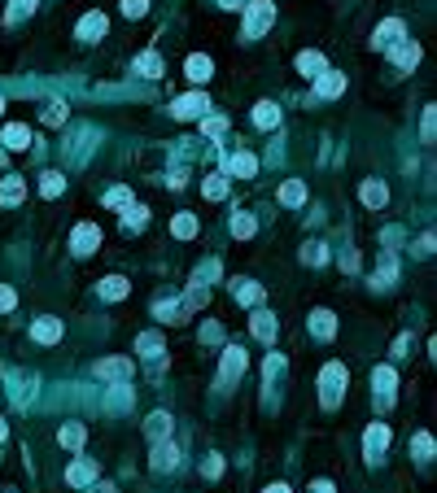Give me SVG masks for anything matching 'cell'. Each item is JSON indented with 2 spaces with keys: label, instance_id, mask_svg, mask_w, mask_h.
<instances>
[{
  "label": "cell",
  "instance_id": "obj_44",
  "mask_svg": "<svg viewBox=\"0 0 437 493\" xmlns=\"http://www.w3.org/2000/svg\"><path fill=\"white\" fill-rule=\"evenodd\" d=\"M40 118H44L48 127H57V123H66V105H48V109L40 114Z\"/></svg>",
  "mask_w": 437,
  "mask_h": 493
},
{
  "label": "cell",
  "instance_id": "obj_11",
  "mask_svg": "<svg viewBox=\"0 0 437 493\" xmlns=\"http://www.w3.org/2000/svg\"><path fill=\"white\" fill-rule=\"evenodd\" d=\"M346 92V75H337V70H323L315 79V96H342Z\"/></svg>",
  "mask_w": 437,
  "mask_h": 493
},
{
  "label": "cell",
  "instance_id": "obj_24",
  "mask_svg": "<svg viewBox=\"0 0 437 493\" xmlns=\"http://www.w3.org/2000/svg\"><path fill=\"white\" fill-rule=\"evenodd\" d=\"M228 171H232V175H240V179H254L258 162H254V153H232V157H228Z\"/></svg>",
  "mask_w": 437,
  "mask_h": 493
},
{
  "label": "cell",
  "instance_id": "obj_4",
  "mask_svg": "<svg viewBox=\"0 0 437 493\" xmlns=\"http://www.w3.org/2000/svg\"><path fill=\"white\" fill-rule=\"evenodd\" d=\"M96 375H101V380H114V384H127L132 380V358H101V363H96Z\"/></svg>",
  "mask_w": 437,
  "mask_h": 493
},
{
  "label": "cell",
  "instance_id": "obj_18",
  "mask_svg": "<svg viewBox=\"0 0 437 493\" xmlns=\"http://www.w3.org/2000/svg\"><path fill=\"white\" fill-rule=\"evenodd\" d=\"M105 13H88V18L84 22H79V40H101L105 36Z\"/></svg>",
  "mask_w": 437,
  "mask_h": 493
},
{
  "label": "cell",
  "instance_id": "obj_33",
  "mask_svg": "<svg viewBox=\"0 0 437 493\" xmlns=\"http://www.w3.org/2000/svg\"><path fill=\"white\" fill-rule=\"evenodd\" d=\"M144 223H149V214H144V205H127V210H123V227H132V232H140Z\"/></svg>",
  "mask_w": 437,
  "mask_h": 493
},
{
  "label": "cell",
  "instance_id": "obj_16",
  "mask_svg": "<svg viewBox=\"0 0 437 493\" xmlns=\"http://www.w3.org/2000/svg\"><path fill=\"white\" fill-rule=\"evenodd\" d=\"M359 192H363V205H371V210H381L385 201H390V188H385L381 179H367V184H363Z\"/></svg>",
  "mask_w": 437,
  "mask_h": 493
},
{
  "label": "cell",
  "instance_id": "obj_43",
  "mask_svg": "<svg viewBox=\"0 0 437 493\" xmlns=\"http://www.w3.org/2000/svg\"><path fill=\"white\" fill-rule=\"evenodd\" d=\"M123 13L127 18H144V13H149V0H123Z\"/></svg>",
  "mask_w": 437,
  "mask_h": 493
},
{
  "label": "cell",
  "instance_id": "obj_29",
  "mask_svg": "<svg viewBox=\"0 0 437 493\" xmlns=\"http://www.w3.org/2000/svg\"><path fill=\"white\" fill-rule=\"evenodd\" d=\"M136 350H140L144 358H158V354H162V336H158V332H140V336H136Z\"/></svg>",
  "mask_w": 437,
  "mask_h": 493
},
{
  "label": "cell",
  "instance_id": "obj_21",
  "mask_svg": "<svg viewBox=\"0 0 437 493\" xmlns=\"http://www.w3.org/2000/svg\"><path fill=\"white\" fill-rule=\"evenodd\" d=\"M5 149H18V153L31 149V131H26L22 123H9V127H5Z\"/></svg>",
  "mask_w": 437,
  "mask_h": 493
},
{
  "label": "cell",
  "instance_id": "obj_3",
  "mask_svg": "<svg viewBox=\"0 0 437 493\" xmlns=\"http://www.w3.org/2000/svg\"><path fill=\"white\" fill-rule=\"evenodd\" d=\"M210 109V101L201 92H188V96H180V101L171 105V118H180V123H188V118H201V114Z\"/></svg>",
  "mask_w": 437,
  "mask_h": 493
},
{
  "label": "cell",
  "instance_id": "obj_30",
  "mask_svg": "<svg viewBox=\"0 0 437 493\" xmlns=\"http://www.w3.org/2000/svg\"><path fill=\"white\" fill-rule=\"evenodd\" d=\"M298 70L311 75V79H319V75H323V57H319V53H298Z\"/></svg>",
  "mask_w": 437,
  "mask_h": 493
},
{
  "label": "cell",
  "instance_id": "obj_47",
  "mask_svg": "<svg viewBox=\"0 0 437 493\" xmlns=\"http://www.w3.org/2000/svg\"><path fill=\"white\" fill-rule=\"evenodd\" d=\"M201 131H206V136H223V131H228V123H223V118H206Z\"/></svg>",
  "mask_w": 437,
  "mask_h": 493
},
{
  "label": "cell",
  "instance_id": "obj_53",
  "mask_svg": "<svg viewBox=\"0 0 437 493\" xmlns=\"http://www.w3.org/2000/svg\"><path fill=\"white\" fill-rule=\"evenodd\" d=\"M267 493H289V485H271V489H267Z\"/></svg>",
  "mask_w": 437,
  "mask_h": 493
},
{
  "label": "cell",
  "instance_id": "obj_46",
  "mask_svg": "<svg viewBox=\"0 0 437 493\" xmlns=\"http://www.w3.org/2000/svg\"><path fill=\"white\" fill-rule=\"evenodd\" d=\"M219 476H223V458L210 454V458H206V480H219Z\"/></svg>",
  "mask_w": 437,
  "mask_h": 493
},
{
  "label": "cell",
  "instance_id": "obj_52",
  "mask_svg": "<svg viewBox=\"0 0 437 493\" xmlns=\"http://www.w3.org/2000/svg\"><path fill=\"white\" fill-rule=\"evenodd\" d=\"M311 493H337V489H332L328 480H315V489H311Z\"/></svg>",
  "mask_w": 437,
  "mask_h": 493
},
{
  "label": "cell",
  "instance_id": "obj_37",
  "mask_svg": "<svg viewBox=\"0 0 437 493\" xmlns=\"http://www.w3.org/2000/svg\"><path fill=\"white\" fill-rule=\"evenodd\" d=\"M411 450H415V458H420V463H429V458H433V437H429V432H415Z\"/></svg>",
  "mask_w": 437,
  "mask_h": 493
},
{
  "label": "cell",
  "instance_id": "obj_23",
  "mask_svg": "<svg viewBox=\"0 0 437 493\" xmlns=\"http://www.w3.org/2000/svg\"><path fill=\"white\" fill-rule=\"evenodd\" d=\"M394 384H398L394 367H371V389H381V398H390V393H394Z\"/></svg>",
  "mask_w": 437,
  "mask_h": 493
},
{
  "label": "cell",
  "instance_id": "obj_14",
  "mask_svg": "<svg viewBox=\"0 0 437 493\" xmlns=\"http://www.w3.org/2000/svg\"><path fill=\"white\" fill-rule=\"evenodd\" d=\"M88 480H96V463H88V458H79V463H70V471H66V485L84 489Z\"/></svg>",
  "mask_w": 437,
  "mask_h": 493
},
{
  "label": "cell",
  "instance_id": "obj_12",
  "mask_svg": "<svg viewBox=\"0 0 437 493\" xmlns=\"http://www.w3.org/2000/svg\"><path fill=\"white\" fill-rule=\"evenodd\" d=\"M245 350H240V345H228V350H223V380H232V375H240L245 371Z\"/></svg>",
  "mask_w": 437,
  "mask_h": 493
},
{
  "label": "cell",
  "instance_id": "obj_22",
  "mask_svg": "<svg viewBox=\"0 0 437 493\" xmlns=\"http://www.w3.org/2000/svg\"><path fill=\"white\" fill-rule=\"evenodd\" d=\"M171 236H175V240L197 236V214H188V210H184V214H175V219H171Z\"/></svg>",
  "mask_w": 437,
  "mask_h": 493
},
{
  "label": "cell",
  "instance_id": "obj_40",
  "mask_svg": "<svg viewBox=\"0 0 437 493\" xmlns=\"http://www.w3.org/2000/svg\"><path fill=\"white\" fill-rule=\"evenodd\" d=\"M232 236L250 240V236H254V219H250V214H236V219H232Z\"/></svg>",
  "mask_w": 437,
  "mask_h": 493
},
{
  "label": "cell",
  "instance_id": "obj_42",
  "mask_svg": "<svg viewBox=\"0 0 437 493\" xmlns=\"http://www.w3.org/2000/svg\"><path fill=\"white\" fill-rule=\"evenodd\" d=\"M306 262H311V267H323V262H328V249H323L319 240H315V244H306Z\"/></svg>",
  "mask_w": 437,
  "mask_h": 493
},
{
  "label": "cell",
  "instance_id": "obj_17",
  "mask_svg": "<svg viewBox=\"0 0 437 493\" xmlns=\"http://www.w3.org/2000/svg\"><path fill=\"white\" fill-rule=\"evenodd\" d=\"M311 332H315L319 341L337 336V319H332V310H315V315H311Z\"/></svg>",
  "mask_w": 437,
  "mask_h": 493
},
{
  "label": "cell",
  "instance_id": "obj_39",
  "mask_svg": "<svg viewBox=\"0 0 437 493\" xmlns=\"http://www.w3.org/2000/svg\"><path fill=\"white\" fill-rule=\"evenodd\" d=\"M36 9V0H9V13H5V22H18L22 13H31Z\"/></svg>",
  "mask_w": 437,
  "mask_h": 493
},
{
  "label": "cell",
  "instance_id": "obj_35",
  "mask_svg": "<svg viewBox=\"0 0 437 493\" xmlns=\"http://www.w3.org/2000/svg\"><path fill=\"white\" fill-rule=\"evenodd\" d=\"M61 446H70V450H79V446H84V428H79V423H61Z\"/></svg>",
  "mask_w": 437,
  "mask_h": 493
},
{
  "label": "cell",
  "instance_id": "obj_55",
  "mask_svg": "<svg viewBox=\"0 0 437 493\" xmlns=\"http://www.w3.org/2000/svg\"><path fill=\"white\" fill-rule=\"evenodd\" d=\"M0 114H5V96H0Z\"/></svg>",
  "mask_w": 437,
  "mask_h": 493
},
{
  "label": "cell",
  "instance_id": "obj_7",
  "mask_svg": "<svg viewBox=\"0 0 437 493\" xmlns=\"http://www.w3.org/2000/svg\"><path fill=\"white\" fill-rule=\"evenodd\" d=\"M390 53H394V65H402V70H415L420 65V44H411V40H398Z\"/></svg>",
  "mask_w": 437,
  "mask_h": 493
},
{
  "label": "cell",
  "instance_id": "obj_9",
  "mask_svg": "<svg viewBox=\"0 0 437 493\" xmlns=\"http://www.w3.org/2000/svg\"><path fill=\"white\" fill-rule=\"evenodd\" d=\"M402 36H407V26H402L398 18H385V22L376 26V48H394Z\"/></svg>",
  "mask_w": 437,
  "mask_h": 493
},
{
  "label": "cell",
  "instance_id": "obj_20",
  "mask_svg": "<svg viewBox=\"0 0 437 493\" xmlns=\"http://www.w3.org/2000/svg\"><path fill=\"white\" fill-rule=\"evenodd\" d=\"M232 292H236V302H240V306H258V302H263V288H258L254 279H236Z\"/></svg>",
  "mask_w": 437,
  "mask_h": 493
},
{
  "label": "cell",
  "instance_id": "obj_8",
  "mask_svg": "<svg viewBox=\"0 0 437 493\" xmlns=\"http://www.w3.org/2000/svg\"><path fill=\"white\" fill-rule=\"evenodd\" d=\"M26 196V179L22 175H5V184H0V205H18Z\"/></svg>",
  "mask_w": 437,
  "mask_h": 493
},
{
  "label": "cell",
  "instance_id": "obj_54",
  "mask_svg": "<svg viewBox=\"0 0 437 493\" xmlns=\"http://www.w3.org/2000/svg\"><path fill=\"white\" fill-rule=\"evenodd\" d=\"M5 432H9V428H5V419H0V441H5Z\"/></svg>",
  "mask_w": 437,
  "mask_h": 493
},
{
  "label": "cell",
  "instance_id": "obj_34",
  "mask_svg": "<svg viewBox=\"0 0 437 493\" xmlns=\"http://www.w3.org/2000/svg\"><path fill=\"white\" fill-rule=\"evenodd\" d=\"M201 188H206V196H210V201H223V196H228V179H223V175H210Z\"/></svg>",
  "mask_w": 437,
  "mask_h": 493
},
{
  "label": "cell",
  "instance_id": "obj_32",
  "mask_svg": "<svg viewBox=\"0 0 437 493\" xmlns=\"http://www.w3.org/2000/svg\"><path fill=\"white\" fill-rule=\"evenodd\" d=\"M254 123H258V127H276V123H280V109L271 105V101H263V105L254 109Z\"/></svg>",
  "mask_w": 437,
  "mask_h": 493
},
{
  "label": "cell",
  "instance_id": "obj_1",
  "mask_svg": "<svg viewBox=\"0 0 437 493\" xmlns=\"http://www.w3.org/2000/svg\"><path fill=\"white\" fill-rule=\"evenodd\" d=\"M346 384H350V371L342 363L323 367V375H319V402H323V410H337V402L346 398Z\"/></svg>",
  "mask_w": 437,
  "mask_h": 493
},
{
  "label": "cell",
  "instance_id": "obj_36",
  "mask_svg": "<svg viewBox=\"0 0 437 493\" xmlns=\"http://www.w3.org/2000/svg\"><path fill=\"white\" fill-rule=\"evenodd\" d=\"M394 275H398V262H394V253H385V258H381V275H376V284H381V288H390V284H394Z\"/></svg>",
  "mask_w": 437,
  "mask_h": 493
},
{
  "label": "cell",
  "instance_id": "obj_2",
  "mask_svg": "<svg viewBox=\"0 0 437 493\" xmlns=\"http://www.w3.org/2000/svg\"><path fill=\"white\" fill-rule=\"evenodd\" d=\"M276 18V9H271V0H250V18H245V40H258L263 31L271 26Z\"/></svg>",
  "mask_w": 437,
  "mask_h": 493
},
{
  "label": "cell",
  "instance_id": "obj_45",
  "mask_svg": "<svg viewBox=\"0 0 437 493\" xmlns=\"http://www.w3.org/2000/svg\"><path fill=\"white\" fill-rule=\"evenodd\" d=\"M18 306V292H13L9 284H0V315H5V310H13Z\"/></svg>",
  "mask_w": 437,
  "mask_h": 493
},
{
  "label": "cell",
  "instance_id": "obj_10",
  "mask_svg": "<svg viewBox=\"0 0 437 493\" xmlns=\"http://www.w3.org/2000/svg\"><path fill=\"white\" fill-rule=\"evenodd\" d=\"M31 341H40V345H53L61 341V319H36V327H31Z\"/></svg>",
  "mask_w": 437,
  "mask_h": 493
},
{
  "label": "cell",
  "instance_id": "obj_26",
  "mask_svg": "<svg viewBox=\"0 0 437 493\" xmlns=\"http://www.w3.org/2000/svg\"><path fill=\"white\" fill-rule=\"evenodd\" d=\"M254 336L258 341H276V319H271V315H263V310H258V315H254Z\"/></svg>",
  "mask_w": 437,
  "mask_h": 493
},
{
  "label": "cell",
  "instance_id": "obj_38",
  "mask_svg": "<svg viewBox=\"0 0 437 493\" xmlns=\"http://www.w3.org/2000/svg\"><path fill=\"white\" fill-rule=\"evenodd\" d=\"M105 205H114V210H127V205H132V192H127L123 184H118V188H109V192H105Z\"/></svg>",
  "mask_w": 437,
  "mask_h": 493
},
{
  "label": "cell",
  "instance_id": "obj_19",
  "mask_svg": "<svg viewBox=\"0 0 437 493\" xmlns=\"http://www.w3.org/2000/svg\"><path fill=\"white\" fill-rule=\"evenodd\" d=\"M127 292H132V284H127L123 275H109V279H101V297H105V302H123Z\"/></svg>",
  "mask_w": 437,
  "mask_h": 493
},
{
  "label": "cell",
  "instance_id": "obj_41",
  "mask_svg": "<svg viewBox=\"0 0 437 493\" xmlns=\"http://www.w3.org/2000/svg\"><path fill=\"white\" fill-rule=\"evenodd\" d=\"M433 131H437V114H433V105H429V109H424V123H420V140L433 144Z\"/></svg>",
  "mask_w": 437,
  "mask_h": 493
},
{
  "label": "cell",
  "instance_id": "obj_31",
  "mask_svg": "<svg viewBox=\"0 0 437 493\" xmlns=\"http://www.w3.org/2000/svg\"><path fill=\"white\" fill-rule=\"evenodd\" d=\"M61 188H66V179H61L57 171H48V175H40V192L53 201V196H61Z\"/></svg>",
  "mask_w": 437,
  "mask_h": 493
},
{
  "label": "cell",
  "instance_id": "obj_50",
  "mask_svg": "<svg viewBox=\"0 0 437 493\" xmlns=\"http://www.w3.org/2000/svg\"><path fill=\"white\" fill-rule=\"evenodd\" d=\"M415 253H433V236H429V232L420 236V244H415Z\"/></svg>",
  "mask_w": 437,
  "mask_h": 493
},
{
  "label": "cell",
  "instance_id": "obj_49",
  "mask_svg": "<svg viewBox=\"0 0 437 493\" xmlns=\"http://www.w3.org/2000/svg\"><path fill=\"white\" fill-rule=\"evenodd\" d=\"M219 336H223L219 323H206V327H201V341H219Z\"/></svg>",
  "mask_w": 437,
  "mask_h": 493
},
{
  "label": "cell",
  "instance_id": "obj_15",
  "mask_svg": "<svg viewBox=\"0 0 437 493\" xmlns=\"http://www.w3.org/2000/svg\"><path fill=\"white\" fill-rule=\"evenodd\" d=\"M210 75H215V61H210L206 53H192L188 57V79H192V84H206Z\"/></svg>",
  "mask_w": 437,
  "mask_h": 493
},
{
  "label": "cell",
  "instance_id": "obj_28",
  "mask_svg": "<svg viewBox=\"0 0 437 493\" xmlns=\"http://www.w3.org/2000/svg\"><path fill=\"white\" fill-rule=\"evenodd\" d=\"M144 432H149L153 441L171 437V415H162V410H158V415H149V423H144Z\"/></svg>",
  "mask_w": 437,
  "mask_h": 493
},
{
  "label": "cell",
  "instance_id": "obj_5",
  "mask_svg": "<svg viewBox=\"0 0 437 493\" xmlns=\"http://www.w3.org/2000/svg\"><path fill=\"white\" fill-rule=\"evenodd\" d=\"M96 244H101V227H96V223H79L75 236H70V249L75 253H92Z\"/></svg>",
  "mask_w": 437,
  "mask_h": 493
},
{
  "label": "cell",
  "instance_id": "obj_51",
  "mask_svg": "<svg viewBox=\"0 0 437 493\" xmlns=\"http://www.w3.org/2000/svg\"><path fill=\"white\" fill-rule=\"evenodd\" d=\"M219 5H223V9H245L250 0H219Z\"/></svg>",
  "mask_w": 437,
  "mask_h": 493
},
{
  "label": "cell",
  "instance_id": "obj_25",
  "mask_svg": "<svg viewBox=\"0 0 437 493\" xmlns=\"http://www.w3.org/2000/svg\"><path fill=\"white\" fill-rule=\"evenodd\" d=\"M136 75H144V79H162V57H158V53H140V57H136Z\"/></svg>",
  "mask_w": 437,
  "mask_h": 493
},
{
  "label": "cell",
  "instance_id": "obj_48",
  "mask_svg": "<svg viewBox=\"0 0 437 493\" xmlns=\"http://www.w3.org/2000/svg\"><path fill=\"white\" fill-rule=\"evenodd\" d=\"M407 350H411V336H398V341H394V354L407 358Z\"/></svg>",
  "mask_w": 437,
  "mask_h": 493
},
{
  "label": "cell",
  "instance_id": "obj_27",
  "mask_svg": "<svg viewBox=\"0 0 437 493\" xmlns=\"http://www.w3.org/2000/svg\"><path fill=\"white\" fill-rule=\"evenodd\" d=\"M280 201L284 205H302L306 201V184H302V179H289V184L280 188Z\"/></svg>",
  "mask_w": 437,
  "mask_h": 493
},
{
  "label": "cell",
  "instance_id": "obj_6",
  "mask_svg": "<svg viewBox=\"0 0 437 493\" xmlns=\"http://www.w3.org/2000/svg\"><path fill=\"white\" fill-rule=\"evenodd\" d=\"M385 446H390V428H385V423H371V428L363 432V454L367 458H381Z\"/></svg>",
  "mask_w": 437,
  "mask_h": 493
},
{
  "label": "cell",
  "instance_id": "obj_13",
  "mask_svg": "<svg viewBox=\"0 0 437 493\" xmlns=\"http://www.w3.org/2000/svg\"><path fill=\"white\" fill-rule=\"evenodd\" d=\"M175 463H180V450H175L171 441H158L153 446V471H171Z\"/></svg>",
  "mask_w": 437,
  "mask_h": 493
}]
</instances>
